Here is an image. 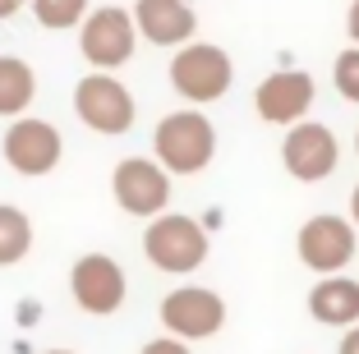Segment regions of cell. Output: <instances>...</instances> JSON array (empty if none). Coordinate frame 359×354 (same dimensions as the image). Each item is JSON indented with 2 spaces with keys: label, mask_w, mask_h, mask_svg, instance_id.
I'll return each mask as SVG.
<instances>
[{
  "label": "cell",
  "mask_w": 359,
  "mask_h": 354,
  "mask_svg": "<svg viewBox=\"0 0 359 354\" xmlns=\"http://www.w3.org/2000/svg\"><path fill=\"white\" fill-rule=\"evenodd\" d=\"M111 193H116L120 212L152 221L170 207V175L152 156H125V161L111 170Z\"/></svg>",
  "instance_id": "10"
},
{
  "label": "cell",
  "mask_w": 359,
  "mask_h": 354,
  "mask_svg": "<svg viewBox=\"0 0 359 354\" xmlns=\"http://www.w3.org/2000/svg\"><path fill=\"white\" fill-rule=\"evenodd\" d=\"M0 152H5L10 170L37 179V175H51V170L60 166L65 138H60V129H55L51 120L19 115V120H10V129H5V138H0Z\"/></svg>",
  "instance_id": "9"
},
{
  "label": "cell",
  "mask_w": 359,
  "mask_h": 354,
  "mask_svg": "<svg viewBox=\"0 0 359 354\" xmlns=\"http://www.w3.org/2000/svg\"><path fill=\"white\" fill-rule=\"evenodd\" d=\"M138 354H194L189 341H175V336H157V341H148Z\"/></svg>",
  "instance_id": "19"
},
{
  "label": "cell",
  "mask_w": 359,
  "mask_h": 354,
  "mask_svg": "<svg viewBox=\"0 0 359 354\" xmlns=\"http://www.w3.org/2000/svg\"><path fill=\"white\" fill-rule=\"evenodd\" d=\"M346 32H350V46H359V0H350L346 10Z\"/></svg>",
  "instance_id": "20"
},
{
  "label": "cell",
  "mask_w": 359,
  "mask_h": 354,
  "mask_svg": "<svg viewBox=\"0 0 359 354\" xmlns=\"http://www.w3.org/2000/svg\"><path fill=\"white\" fill-rule=\"evenodd\" d=\"M355 249H359V230L350 226L346 217H337V212H318V217H309L304 226H299V235H295L299 262H304L309 271H318V276H337V271H346L350 262H355Z\"/></svg>",
  "instance_id": "6"
},
{
  "label": "cell",
  "mask_w": 359,
  "mask_h": 354,
  "mask_svg": "<svg viewBox=\"0 0 359 354\" xmlns=\"http://www.w3.org/2000/svg\"><path fill=\"white\" fill-rule=\"evenodd\" d=\"M23 5H28V0H0V23H5V19H14V14H19Z\"/></svg>",
  "instance_id": "22"
},
{
  "label": "cell",
  "mask_w": 359,
  "mask_h": 354,
  "mask_svg": "<svg viewBox=\"0 0 359 354\" xmlns=\"http://www.w3.org/2000/svg\"><path fill=\"white\" fill-rule=\"evenodd\" d=\"M341 161V143L327 125H318V120H299V125L285 129L281 138V166L290 170V179L299 184H323V179L337 170Z\"/></svg>",
  "instance_id": "11"
},
{
  "label": "cell",
  "mask_w": 359,
  "mask_h": 354,
  "mask_svg": "<svg viewBox=\"0 0 359 354\" xmlns=\"http://www.w3.org/2000/svg\"><path fill=\"white\" fill-rule=\"evenodd\" d=\"M69 294L88 318H111L129 299V276L111 253H83L69 267Z\"/></svg>",
  "instance_id": "7"
},
{
  "label": "cell",
  "mask_w": 359,
  "mask_h": 354,
  "mask_svg": "<svg viewBox=\"0 0 359 354\" xmlns=\"http://www.w3.org/2000/svg\"><path fill=\"white\" fill-rule=\"evenodd\" d=\"M313 97H318L313 74H304V69H276V74H267L263 83H258L254 111H258L263 125L290 129V125H299V120H309Z\"/></svg>",
  "instance_id": "12"
},
{
  "label": "cell",
  "mask_w": 359,
  "mask_h": 354,
  "mask_svg": "<svg viewBox=\"0 0 359 354\" xmlns=\"http://www.w3.org/2000/svg\"><path fill=\"white\" fill-rule=\"evenodd\" d=\"M332 88H337L346 102H359V46H346L332 64Z\"/></svg>",
  "instance_id": "18"
},
{
  "label": "cell",
  "mask_w": 359,
  "mask_h": 354,
  "mask_svg": "<svg viewBox=\"0 0 359 354\" xmlns=\"http://www.w3.org/2000/svg\"><path fill=\"white\" fill-rule=\"evenodd\" d=\"M208 230L198 226L194 217H184V212H161V217L148 221V230H143V253H148V262L157 271H166V276H189V271H198L203 262H208Z\"/></svg>",
  "instance_id": "3"
},
{
  "label": "cell",
  "mask_w": 359,
  "mask_h": 354,
  "mask_svg": "<svg viewBox=\"0 0 359 354\" xmlns=\"http://www.w3.org/2000/svg\"><path fill=\"white\" fill-rule=\"evenodd\" d=\"M337 354H359V322H355V327H346V336H341Z\"/></svg>",
  "instance_id": "21"
},
{
  "label": "cell",
  "mask_w": 359,
  "mask_h": 354,
  "mask_svg": "<svg viewBox=\"0 0 359 354\" xmlns=\"http://www.w3.org/2000/svg\"><path fill=\"white\" fill-rule=\"evenodd\" d=\"M74 115H79V125H88L93 134L102 138H120L134 129L138 120V106H134V93H129L125 83H120L116 74H83L74 83Z\"/></svg>",
  "instance_id": "4"
},
{
  "label": "cell",
  "mask_w": 359,
  "mask_h": 354,
  "mask_svg": "<svg viewBox=\"0 0 359 354\" xmlns=\"http://www.w3.org/2000/svg\"><path fill=\"white\" fill-rule=\"evenodd\" d=\"M212 156H217V125L198 106H184V111H170L157 120L152 161L166 175H198V170L212 166Z\"/></svg>",
  "instance_id": "1"
},
{
  "label": "cell",
  "mask_w": 359,
  "mask_h": 354,
  "mask_svg": "<svg viewBox=\"0 0 359 354\" xmlns=\"http://www.w3.org/2000/svg\"><path fill=\"white\" fill-rule=\"evenodd\" d=\"M37 97V74H32L28 60L19 55H0V115L5 120H19L23 111Z\"/></svg>",
  "instance_id": "15"
},
{
  "label": "cell",
  "mask_w": 359,
  "mask_h": 354,
  "mask_svg": "<svg viewBox=\"0 0 359 354\" xmlns=\"http://www.w3.org/2000/svg\"><path fill=\"white\" fill-rule=\"evenodd\" d=\"M235 83V64L226 55V46L217 42H184L170 55V88L189 106H212L222 102Z\"/></svg>",
  "instance_id": "2"
},
{
  "label": "cell",
  "mask_w": 359,
  "mask_h": 354,
  "mask_svg": "<svg viewBox=\"0 0 359 354\" xmlns=\"http://www.w3.org/2000/svg\"><path fill=\"white\" fill-rule=\"evenodd\" d=\"M355 156H359V129H355Z\"/></svg>",
  "instance_id": "25"
},
{
  "label": "cell",
  "mask_w": 359,
  "mask_h": 354,
  "mask_svg": "<svg viewBox=\"0 0 359 354\" xmlns=\"http://www.w3.org/2000/svg\"><path fill=\"white\" fill-rule=\"evenodd\" d=\"M166 336L175 341H208L226 327V299L208 285H175L157 308Z\"/></svg>",
  "instance_id": "8"
},
{
  "label": "cell",
  "mask_w": 359,
  "mask_h": 354,
  "mask_svg": "<svg viewBox=\"0 0 359 354\" xmlns=\"http://www.w3.org/2000/svg\"><path fill=\"white\" fill-rule=\"evenodd\" d=\"M134 46H138L134 19H129V10H120V5L88 10L83 23H79V51L102 74H116L120 64H129L134 60Z\"/></svg>",
  "instance_id": "5"
},
{
  "label": "cell",
  "mask_w": 359,
  "mask_h": 354,
  "mask_svg": "<svg viewBox=\"0 0 359 354\" xmlns=\"http://www.w3.org/2000/svg\"><path fill=\"white\" fill-rule=\"evenodd\" d=\"M42 354H74V350H42Z\"/></svg>",
  "instance_id": "24"
},
{
  "label": "cell",
  "mask_w": 359,
  "mask_h": 354,
  "mask_svg": "<svg viewBox=\"0 0 359 354\" xmlns=\"http://www.w3.org/2000/svg\"><path fill=\"white\" fill-rule=\"evenodd\" d=\"M32 253V221L23 207L0 203V267H14Z\"/></svg>",
  "instance_id": "16"
},
{
  "label": "cell",
  "mask_w": 359,
  "mask_h": 354,
  "mask_svg": "<svg viewBox=\"0 0 359 354\" xmlns=\"http://www.w3.org/2000/svg\"><path fill=\"white\" fill-rule=\"evenodd\" d=\"M346 221L359 230V184H355V193H350V217H346Z\"/></svg>",
  "instance_id": "23"
},
{
  "label": "cell",
  "mask_w": 359,
  "mask_h": 354,
  "mask_svg": "<svg viewBox=\"0 0 359 354\" xmlns=\"http://www.w3.org/2000/svg\"><path fill=\"white\" fill-rule=\"evenodd\" d=\"M32 5V19L51 32H65V28H79L88 14V0H28Z\"/></svg>",
  "instance_id": "17"
},
{
  "label": "cell",
  "mask_w": 359,
  "mask_h": 354,
  "mask_svg": "<svg viewBox=\"0 0 359 354\" xmlns=\"http://www.w3.org/2000/svg\"><path fill=\"white\" fill-rule=\"evenodd\" d=\"M134 32L152 46H184L194 42V28H198V14H194L189 0H134Z\"/></svg>",
  "instance_id": "13"
},
{
  "label": "cell",
  "mask_w": 359,
  "mask_h": 354,
  "mask_svg": "<svg viewBox=\"0 0 359 354\" xmlns=\"http://www.w3.org/2000/svg\"><path fill=\"white\" fill-rule=\"evenodd\" d=\"M309 313H313L323 327H355L359 322V281L337 271V276H323V281L309 290Z\"/></svg>",
  "instance_id": "14"
}]
</instances>
